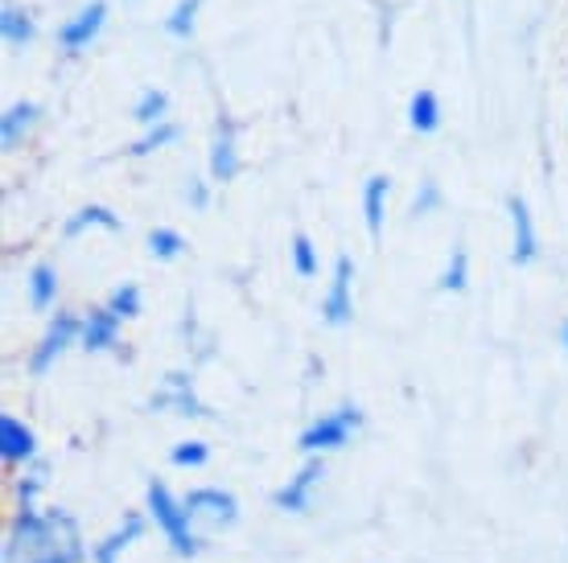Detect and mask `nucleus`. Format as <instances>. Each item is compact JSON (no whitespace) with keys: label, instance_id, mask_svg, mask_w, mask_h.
I'll list each match as a JSON object with an SVG mask.
<instances>
[{"label":"nucleus","instance_id":"a878e982","mask_svg":"<svg viewBox=\"0 0 568 563\" xmlns=\"http://www.w3.org/2000/svg\"><path fill=\"white\" fill-rule=\"evenodd\" d=\"M149 252L156 255V259H178V255L185 252V243L178 231H170V226H156L153 235H149Z\"/></svg>","mask_w":568,"mask_h":563},{"label":"nucleus","instance_id":"2eb2a0df","mask_svg":"<svg viewBox=\"0 0 568 563\" xmlns=\"http://www.w3.org/2000/svg\"><path fill=\"white\" fill-rule=\"evenodd\" d=\"M38 120H42V108H38V103H13V108L4 112V120H0V144H4V149L21 144L26 132L38 124Z\"/></svg>","mask_w":568,"mask_h":563},{"label":"nucleus","instance_id":"0eeeda50","mask_svg":"<svg viewBox=\"0 0 568 563\" xmlns=\"http://www.w3.org/2000/svg\"><path fill=\"white\" fill-rule=\"evenodd\" d=\"M507 218H511V259L524 268L540 255V235H536V223H531L524 197H507Z\"/></svg>","mask_w":568,"mask_h":563},{"label":"nucleus","instance_id":"20e7f679","mask_svg":"<svg viewBox=\"0 0 568 563\" xmlns=\"http://www.w3.org/2000/svg\"><path fill=\"white\" fill-rule=\"evenodd\" d=\"M185 510H190V522L194 531H227L240 522V502L231 498L227 490H194L185 493Z\"/></svg>","mask_w":568,"mask_h":563},{"label":"nucleus","instance_id":"cd10ccee","mask_svg":"<svg viewBox=\"0 0 568 563\" xmlns=\"http://www.w3.org/2000/svg\"><path fill=\"white\" fill-rule=\"evenodd\" d=\"M165 108H170V95H165V91H144L141 103H136V120L156 127V120L165 115Z\"/></svg>","mask_w":568,"mask_h":563},{"label":"nucleus","instance_id":"7c9ffc66","mask_svg":"<svg viewBox=\"0 0 568 563\" xmlns=\"http://www.w3.org/2000/svg\"><path fill=\"white\" fill-rule=\"evenodd\" d=\"M42 563H71V560H42Z\"/></svg>","mask_w":568,"mask_h":563},{"label":"nucleus","instance_id":"393cba45","mask_svg":"<svg viewBox=\"0 0 568 563\" xmlns=\"http://www.w3.org/2000/svg\"><path fill=\"white\" fill-rule=\"evenodd\" d=\"M141 300H144V296H141V288H136V284H120V288L108 296V309H112L120 321H129V317H136V313H141Z\"/></svg>","mask_w":568,"mask_h":563},{"label":"nucleus","instance_id":"2f4dec72","mask_svg":"<svg viewBox=\"0 0 568 563\" xmlns=\"http://www.w3.org/2000/svg\"><path fill=\"white\" fill-rule=\"evenodd\" d=\"M565 350H568V325H565Z\"/></svg>","mask_w":568,"mask_h":563},{"label":"nucleus","instance_id":"aec40b11","mask_svg":"<svg viewBox=\"0 0 568 563\" xmlns=\"http://www.w3.org/2000/svg\"><path fill=\"white\" fill-rule=\"evenodd\" d=\"M45 481H50V469H45V465L29 469L26 478L17 481V506H21V510H42V506H38V498H42Z\"/></svg>","mask_w":568,"mask_h":563},{"label":"nucleus","instance_id":"412c9836","mask_svg":"<svg viewBox=\"0 0 568 563\" xmlns=\"http://www.w3.org/2000/svg\"><path fill=\"white\" fill-rule=\"evenodd\" d=\"M170 461L178 469H202L211 465V444L206 440H178L170 449Z\"/></svg>","mask_w":568,"mask_h":563},{"label":"nucleus","instance_id":"f3484780","mask_svg":"<svg viewBox=\"0 0 568 563\" xmlns=\"http://www.w3.org/2000/svg\"><path fill=\"white\" fill-rule=\"evenodd\" d=\"M408 120H413V127L420 132V136L437 132L440 127V99L433 95V91H416L413 103H408Z\"/></svg>","mask_w":568,"mask_h":563},{"label":"nucleus","instance_id":"f257e3e1","mask_svg":"<svg viewBox=\"0 0 568 563\" xmlns=\"http://www.w3.org/2000/svg\"><path fill=\"white\" fill-rule=\"evenodd\" d=\"M42 560H83L79 522L67 510H17L4 539V563H42Z\"/></svg>","mask_w":568,"mask_h":563},{"label":"nucleus","instance_id":"1a4fd4ad","mask_svg":"<svg viewBox=\"0 0 568 563\" xmlns=\"http://www.w3.org/2000/svg\"><path fill=\"white\" fill-rule=\"evenodd\" d=\"M351 284H355V264L338 255V264H334V280H329V293L322 300V313H326L329 325H346L351 321Z\"/></svg>","mask_w":568,"mask_h":563},{"label":"nucleus","instance_id":"c85d7f7f","mask_svg":"<svg viewBox=\"0 0 568 563\" xmlns=\"http://www.w3.org/2000/svg\"><path fill=\"white\" fill-rule=\"evenodd\" d=\"M293 272L297 276H317V252H313V243L305 235L293 239Z\"/></svg>","mask_w":568,"mask_h":563},{"label":"nucleus","instance_id":"4be33fe9","mask_svg":"<svg viewBox=\"0 0 568 563\" xmlns=\"http://www.w3.org/2000/svg\"><path fill=\"white\" fill-rule=\"evenodd\" d=\"M0 33H4V42L9 45H26L33 38V21H29L17 4H4V13H0Z\"/></svg>","mask_w":568,"mask_h":563},{"label":"nucleus","instance_id":"a211bd4d","mask_svg":"<svg viewBox=\"0 0 568 563\" xmlns=\"http://www.w3.org/2000/svg\"><path fill=\"white\" fill-rule=\"evenodd\" d=\"M170 387H173V395H156V408H173V411H182V416H206V408L194 403V391H190V379H185V375H173Z\"/></svg>","mask_w":568,"mask_h":563},{"label":"nucleus","instance_id":"f03ea898","mask_svg":"<svg viewBox=\"0 0 568 563\" xmlns=\"http://www.w3.org/2000/svg\"><path fill=\"white\" fill-rule=\"evenodd\" d=\"M149 519L156 522V531L165 535V543H170L182 560H190V555H199V531H194V522H190V510H185V502H178L170 493V485L165 481H149Z\"/></svg>","mask_w":568,"mask_h":563},{"label":"nucleus","instance_id":"b1692460","mask_svg":"<svg viewBox=\"0 0 568 563\" xmlns=\"http://www.w3.org/2000/svg\"><path fill=\"white\" fill-rule=\"evenodd\" d=\"M199 9H202V0H182L178 9L170 13V21H165V29H170L173 38H194V21H199Z\"/></svg>","mask_w":568,"mask_h":563},{"label":"nucleus","instance_id":"f8f14e48","mask_svg":"<svg viewBox=\"0 0 568 563\" xmlns=\"http://www.w3.org/2000/svg\"><path fill=\"white\" fill-rule=\"evenodd\" d=\"M115 341H120V317H115L108 305L95 313H87L83 317V346L91 354H100V350H112Z\"/></svg>","mask_w":568,"mask_h":563},{"label":"nucleus","instance_id":"4468645a","mask_svg":"<svg viewBox=\"0 0 568 563\" xmlns=\"http://www.w3.org/2000/svg\"><path fill=\"white\" fill-rule=\"evenodd\" d=\"M387 190H392L387 177H367V185H363V223H367L371 239H379V235H384Z\"/></svg>","mask_w":568,"mask_h":563},{"label":"nucleus","instance_id":"dca6fc26","mask_svg":"<svg viewBox=\"0 0 568 563\" xmlns=\"http://www.w3.org/2000/svg\"><path fill=\"white\" fill-rule=\"evenodd\" d=\"M95 226H100V231H120V218H115L108 206H100V202H87L83 211L71 214V223H67V235L74 239V235H87V231H95Z\"/></svg>","mask_w":568,"mask_h":563},{"label":"nucleus","instance_id":"423d86ee","mask_svg":"<svg viewBox=\"0 0 568 563\" xmlns=\"http://www.w3.org/2000/svg\"><path fill=\"white\" fill-rule=\"evenodd\" d=\"M322 473H326V469H322V461L313 457L310 465H301L293 478L284 481L281 490L272 493V502H276L284 514H305V510L313 506V493H317V485H322Z\"/></svg>","mask_w":568,"mask_h":563},{"label":"nucleus","instance_id":"7ed1b4c3","mask_svg":"<svg viewBox=\"0 0 568 563\" xmlns=\"http://www.w3.org/2000/svg\"><path fill=\"white\" fill-rule=\"evenodd\" d=\"M358 428H363V411H358V403H342V408L326 411L322 420L305 423V432L297 437V449L313 452V457L334 452V449H346V444L355 440Z\"/></svg>","mask_w":568,"mask_h":563},{"label":"nucleus","instance_id":"9d476101","mask_svg":"<svg viewBox=\"0 0 568 563\" xmlns=\"http://www.w3.org/2000/svg\"><path fill=\"white\" fill-rule=\"evenodd\" d=\"M33 452H38V437L17 416H0V461L13 469L33 461Z\"/></svg>","mask_w":568,"mask_h":563},{"label":"nucleus","instance_id":"6e6552de","mask_svg":"<svg viewBox=\"0 0 568 563\" xmlns=\"http://www.w3.org/2000/svg\"><path fill=\"white\" fill-rule=\"evenodd\" d=\"M235 173H240V136H235L231 115H219V127L211 136V177L231 182Z\"/></svg>","mask_w":568,"mask_h":563},{"label":"nucleus","instance_id":"6ab92c4d","mask_svg":"<svg viewBox=\"0 0 568 563\" xmlns=\"http://www.w3.org/2000/svg\"><path fill=\"white\" fill-rule=\"evenodd\" d=\"M54 296H58L54 268L38 264V268L29 272V305H33V309H45V305H54Z\"/></svg>","mask_w":568,"mask_h":563},{"label":"nucleus","instance_id":"c756f323","mask_svg":"<svg viewBox=\"0 0 568 563\" xmlns=\"http://www.w3.org/2000/svg\"><path fill=\"white\" fill-rule=\"evenodd\" d=\"M440 206V190L433 182L420 185V194H416V214H428V211H437Z\"/></svg>","mask_w":568,"mask_h":563},{"label":"nucleus","instance_id":"9b49d317","mask_svg":"<svg viewBox=\"0 0 568 563\" xmlns=\"http://www.w3.org/2000/svg\"><path fill=\"white\" fill-rule=\"evenodd\" d=\"M103 21H108V4L103 0H95V4H87L83 13L71 17L67 25H62V33H58V42H62V50H83L95 33L103 29Z\"/></svg>","mask_w":568,"mask_h":563},{"label":"nucleus","instance_id":"5701e85b","mask_svg":"<svg viewBox=\"0 0 568 563\" xmlns=\"http://www.w3.org/2000/svg\"><path fill=\"white\" fill-rule=\"evenodd\" d=\"M466 284H469V255H466V247H454L449 264L440 272V288H445V293H466Z\"/></svg>","mask_w":568,"mask_h":563},{"label":"nucleus","instance_id":"ddd939ff","mask_svg":"<svg viewBox=\"0 0 568 563\" xmlns=\"http://www.w3.org/2000/svg\"><path fill=\"white\" fill-rule=\"evenodd\" d=\"M144 535V514H129V519L120 522V531L103 539L100 547H95V563H120V555Z\"/></svg>","mask_w":568,"mask_h":563},{"label":"nucleus","instance_id":"bb28decb","mask_svg":"<svg viewBox=\"0 0 568 563\" xmlns=\"http://www.w3.org/2000/svg\"><path fill=\"white\" fill-rule=\"evenodd\" d=\"M178 136H182V127H178V124H156V127H149V136H144V141L132 144V153H136V156L156 153V149H165V144H173Z\"/></svg>","mask_w":568,"mask_h":563},{"label":"nucleus","instance_id":"39448f33","mask_svg":"<svg viewBox=\"0 0 568 563\" xmlns=\"http://www.w3.org/2000/svg\"><path fill=\"white\" fill-rule=\"evenodd\" d=\"M74 341H83V321H79L74 313H58L54 321H50V329H45L42 346L29 358V370H33V375H45L62 354L71 350Z\"/></svg>","mask_w":568,"mask_h":563}]
</instances>
